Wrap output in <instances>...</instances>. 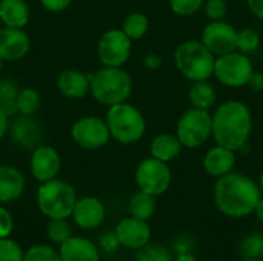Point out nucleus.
Wrapping results in <instances>:
<instances>
[{
    "label": "nucleus",
    "instance_id": "nucleus-1",
    "mask_svg": "<svg viewBox=\"0 0 263 261\" xmlns=\"http://www.w3.org/2000/svg\"><path fill=\"white\" fill-rule=\"evenodd\" d=\"M262 195L259 183L240 172H230L217 178L213 189L216 208L230 218L251 215Z\"/></svg>",
    "mask_w": 263,
    "mask_h": 261
},
{
    "label": "nucleus",
    "instance_id": "nucleus-2",
    "mask_svg": "<svg viewBox=\"0 0 263 261\" xmlns=\"http://www.w3.org/2000/svg\"><path fill=\"white\" fill-rule=\"evenodd\" d=\"M211 115L216 145L225 146L234 152L247 148L253 132V114L245 103L228 100L219 105Z\"/></svg>",
    "mask_w": 263,
    "mask_h": 261
},
{
    "label": "nucleus",
    "instance_id": "nucleus-3",
    "mask_svg": "<svg viewBox=\"0 0 263 261\" xmlns=\"http://www.w3.org/2000/svg\"><path fill=\"white\" fill-rule=\"evenodd\" d=\"M92 97L105 105L112 106L126 102L133 94V78L123 68L103 66L94 74H89Z\"/></svg>",
    "mask_w": 263,
    "mask_h": 261
},
{
    "label": "nucleus",
    "instance_id": "nucleus-4",
    "mask_svg": "<svg viewBox=\"0 0 263 261\" xmlns=\"http://www.w3.org/2000/svg\"><path fill=\"white\" fill-rule=\"evenodd\" d=\"M37 208L42 215L49 218H71L77 203V192L68 182L52 178L40 183L35 195Z\"/></svg>",
    "mask_w": 263,
    "mask_h": 261
},
{
    "label": "nucleus",
    "instance_id": "nucleus-5",
    "mask_svg": "<svg viewBox=\"0 0 263 261\" xmlns=\"http://www.w3.org/2000/svg\"><path fill=\"white\" fill-rule=\"evenodd\" d=\"M214 62L216 55L202 43V40L182 42L174 51V65L177 71L191 82L213 77Z\"/></svg>",
    "mask_w": 263,
    "mask_h": 261
},
{
    "label": "nucleus",
    "instance_id": "nucleus-6",
    "mask_svg": "<svg viewBox=\"0 0 263 261\" xmlns=\"http://www.w3.org/2000/svg\"><path fill=\"white\" fill-rule=\"evenodd\" d=\"M111 138L122 145H133L142 140L146 131V122L140 109L123 102L108 108L105 118Z\"/></svg>",
    "mask_w": 263,
    "mask_h": 261
},
{
    "label": "nucleus",
    "instance_id": "nucleus-7",
    "mask_svg": "<svg viewBox=\"0 0 263 261\" xmlns=\"http://www.w3.org/2000/svg\"><path fill=\"white\" fill-rule=\"evenodd\" d=\"M176 135L183 145V148H200L213 137L211 112L197 108H190L180 115L176 126Z\"/></svg>",
    "mask_w": 263,
    "mask_h": 261
},
{
    "label": "nucleus",
    "instance_id": "nucleus-8",
    "mask_svg": "<svg viewBox=\"0 0 263 261\" xmlns=\"http://www.w3.org/2000/svg\"><path fill=\"white\" fill-rule=\"evenodd\" d=\"M253 72L254 66L251 63V58L247 54L236 49L233 52L216 57L213 75L223 86L242 88L248 85Z\"/></svg>",
    "mask_w": 263,
    "mask_h": 261
},
{
    "label": "nucleus",
    "instance_id": "nucleus-9",
    "mask_svg": "<svg viewBox=\"0 0 263 261\" xmlns=\"http://www.w3.org/2000/svg\"><path fill=\"white\" fill-rule=\"evenodd\" d=\"M134 180L139 191L159 197L168 191L173 180V174L168 163L160 162L154 157H148L137 165Z\"/></svg>",
    "mask_w": 263,
    "mask_h": 261
},
{
    "label": "nucleus",
    "instance_id": "nucleus-10",
    "mask_svg": "<svg viewBox=\"0 0 263 261\" xmlns=\"http://www.w3.org/2000/svg\"><path fill=\"white\" fill-rule=\"evenodd\" d=\"M133 40L122 29H109L97 43V55L103 66L122 68L131 55Z\"/></svg>",
    "mask_w": 263,
    "mask_h": 261
},
{
    "label": "nucleus",
    "instance_id": "nucleus-11",
    "mask_svg": "<svg viewBox=\"0 0 263 261\" xmlns=\"http://www.w3.org/2000/svg\"><path fill=\"white\" fill-rule=\"evenodd\" d=\"M72 140L86 151H96L103 148L109 138V129L105 120L94 117V115H86L79 118L71 129Z\"/></svg>",
    "mask_w": 263,
    "mask_h": 261
},
{
    "label": "nucleus",
    "instance_id": "nucleus-12",
    "mask_svg": "<svg viewBox=\"0 0 263 261\" xmlns=\"http://www.w3.org/2000/svg\"><path fill=\"white\" fill-rule=\"evenodd\" d=\"M202 43L216 55L237 49V29L225 20H211L202 31Z\"/></svg>",
    "mask_w": 263,
    "mask_h": 261
},
{
    "label": "nucleus",
    "instance_id": "nucleus-13",
    "mask_svg": "<svg viewBox=\"0 0 263 261\" xmlns=\"http://www.w3.org/2000/svg\"><path fill=\"white\" fill-rule=\"evenodd\" d=\"M114 234L120 246L131 249V251H137L146 246L148 243H151V235H153L148 222L131 217V215L122 218L117 223Z\"/></svg>",
    "mask_w": 263,
    "mask_h": 261
},
{
    "label": "nucleus",
    "instance_id": "nucleus-14",
    "mask_svg": "<svg viewBox=\"0 0 263 261\" xmlns=\"http://www.w3.org/2000/svg\"><path fill=\"white\" fill-rule=\"evenodd\" d=\"M105 217H106V208L103 202L92 195L77 198V203L71 215L74 225L83 231H94L100 228L105 222Z\"/></svg>",
    "mask_w": 263,
    "mask_h": 261
},
{
    "label": "nucleus",
    "instance_id": "nucleus-15",
    "mask_svg": "<svg viewBox=\"0 0 263 261\" xmlns=\"http://www.w3.org/2000/svg\"><path fill=\"white\" fill-rule=\"evenodd\" d=\"M62 168L60 154L52 146H37L31 154L29 169L32 177L43 183L59 175Z\"/></svg>",
    "mask_w": 263,
    "mask_h": 261
},
{
    "label": "nucleus",
    "instance_id": "nucleus-16",
    "mask_svg": "<svg viewBox=\"0 0 263 261\" xmlns=\"http://www.w3.org/2000/svg\"><path fill=\"white\" fill-rule=\"evenodd\" d=\"M29 37L23 28H2L0 29V58L14 62L23 58L29 51Z\"/></svg>",
    "mask_w": 263,
    "mask_h": 261
},
{
    "label": "nucleus",
    "instance_id": "nucleus-17",
    "mask_svg": "<svg viewBox=\"0 0 263 261\" xmlns=\"http://www.w3.org/2000/svg\"><path fill=\"white\" fill-rule=\"evenodd\" d=\"M62 261H100L102 251L99 245L86 237L72 235L63 245L59 246Z\"/></svg>",
    "mask_w": 263,
    "mask_h": 261
},
{
    "label": "nucleus",
    "instance_id": "nucleus-18",
    "mask_svg": "<svg viewBox=\"0 0 263 261\" xmlns=\"http://www.w3.org/2000/svg\"><path fill=\"white\" fill-rule=\"evenodd\" d=\"M11 137L20 148L34 151L37 146H40V142L43 138V129L40 123L32 117L20 115L11 125Z\"/></svg>",
    "mask_w": 263,
    "mask_h": 261
},
{
    "label": "nucleus",
    "instance_id": "nucleus-19",
    "mask_svg": "<svg viewBox=\"0 0 263 261\" xmlns=\"http://www.w3.org/2000/svg\"><path fill=\"white\" fill-rule=\"evenodd\" d=\"M203 169L208 175L214 177V178H220L230 172H233L234 166H236V152L216 145L211 149H208V152L203 157Z\"/></svg>",
    "mask_w": 263,
    "mask_h": 261
},
{
    "label": "nucleus",
    "instance_id": "nucleus-20",
    "mask_svg": "<svg viewBox=\"0 0 263 261\" xmlns=\"http://www.w3.org/2000/svg\"><path fill=\"white\" fill-rule=\"evenodd\" d=\"M26 180L20 169L8 165L0 166V205L15 202L25 192Z\"/></svg>",
    "mask_w": 263,
    "mask_h": 261
},
{
    "label": "nucleus",
    "instance_id": "nucleus-21",
    "mask_svg": "<svg viewBox=\"0 0 263 261\" xmlns=\"http://www.w3.org/2000/svg\"><path fill=\"white\" fill-rule=\"evenodd\" d=\"M91 88L89 74L77 69H66L57 78V89L66 98H83Z\"/></svg>",
    "mask_w": 263,
    "mask_h": 261
},
{
    "label": "nucleus",
    "instance_id": "nucleus-22",
    "mask_svg": "<svg viewBox=\"0 0 263 261\" xmlns=\"http://www.w3.org/2000/svg\"><path fill=\"white\" fill-rule=\"evenodd\" d=\"M182 149H183V145L180 143L176 134H159L153 138L149 145L151 157L165 163H170L174 158H177Z\"/></svg>",
    "mask_w": 263,
    "mask_h": 261
},
{
    "label": "nucleus",
    "instance_id": "nucleus-23",
    "mask_svg": "<svg viewBox=\"0 0 263 261\" xmlns=\"http://www.w3.org/2000/svg\"><path fill=\"white\" fill-rule=\"evenodd\" d=\"M0 20L8 28H23L29 22V6L25 0H0Z\"/></svg>",
    "mask_w": 263,
    "mask_h": 261
},
{
    "label": "nucleus",
    "instance_id": "nucleus-24",
    "mask_svg": "<svg viewBox=\"0 0 263 261\" xmlns=\"http://www.w3.org/2000/svg\"><path fill=\"white\" fill-rule=\"evenodd\" d=\"M216 89L208 80H200V82H193L190 91H188V98L191 103V108L203 109V111H211V108L216 103Z\"/></svg>",
    "mask_w": 263,
    "mask_h": 261
},
{
    "label": "nucleus",
    "instance_id": "nucleus-25",
    "mask_svg": "<svg viewBox=\"0 0 263 261\" xmlns=\"http://www.w3.org/2000/svg\"><path fill=\"white\" fill-rule=\"evenodd\" d=\"M156 205L157 203H156L154 195L146 194L143 191H137L129 198V205H128L129 215L148 222L149 218H153V215L156 212Z\"/></svg>",
    "mask_w": 263,
    "mask_h": 261
},
{
    "label": "nucleus",
    "instance_id": "nucleus-26",
    "mask_svg": "<svg viewBox=\"0 0 263 261\" xmlns=\"http://www.w3.org/2000/svg\"><path fill=\"white\" fill-rule=\"evenodd\" d=\"M45 234L46 238L55 246L63 245L66 240H69L74 235L69 218H49L45 226Z\"/></svg>",
    "mask_w": 263,
    "mask_h": 261
},
{
    "label": "nucleus",
    "instance_id": "nucleus-27",
    "mask_svg": "<svg viewBox=\"0 0 263 261\" xmlns=\"http://www.w3.org/2000/svg\"><path fill=\"white\" fill-rule=\"evenodd\" d=\"M133 42L140 40L149 29V18L143 12H131L125 17L120 28Z\"/></svg>",
    "mask_w": 263,
    "mask_h": 261
},
{
    "label": "nucleus",
    "instance_id": "nucleus-28",
    "mask_svg": "<svg viewBox=\"0 0 263 261\" xmlns=\"http://www.w3.org/2000/svg\"><path fill=\"white\" fill-rule=\"evenodd\" d=\"M20 92L18 85L11 78H0V108L11 117L17 114V95Z\"/></svg>",
    "mask_w": 263,
    "mask_h": 261
},
{
    "label": "nucleus",
    "instance_id": "nucleus-29",
    "mask_svg": "<svg viewBox=\"0 0 263 261\" xmlns=\"http://www.w3.org/2000/svg\"><path fill=\"white\" fill-rule=\"evenodd\" d=\"M40 106V95L32 88L20 89L17 95V112L25 117H32Z\"/></svg>",
    "mask_w": 263,
    "mask_h": 261
},
{
    "label": "nucleus",
    "instance_id": "nucleus-30",
    "mask_svg": "<svg viewBox=\"0 0 263 261\" xmlns=\"http://www.w3.org/2000/svg\"><path fill=\"white\" fill-rule=\"evenodd\" d=\"M134 261H174V258L173 252L168 248L162 245L148 243L146 246L136 251Z\"/></svg>",
    "mask_w": 263,
    "mask_h": 261
},
{
    "label": "nucleus",
    "instance_id": "nucleus-31",
    "mask_svg": "<svg viewBox=\"0 0 263 261\" xmlns=\"http://www.w3.org/2000/svg\"><path fill=\"white\" fill-rule=\"evenodd\" d=\"M239 252L242 258H263V235L262 234H250L247 235L239 246Z\"/></svg>",
    "mask_w": 263,
    "mask_h": 261
},
{
    "label": "nucleus",
    "instance_id": "nucleus-32",
    "mask_svg": "<svg viewBox=\"0 0 263 261\" xmlns=\"http://www.w3.org/2000/svg\"><path fill=\"white\" fill-rule=\"evenodd\" d=\"M260 46V35L253 28H242L237 31V51L250 55Z\"/></svg>",
    "mask_w": 263,
    "mask_h": 261
},
{
    "label": "nucleus",
    "instance_id": "nucleus-33",
    "mask_svg": "<svg viewBox=\"0 0 263 261\" xmlns=\"http://www.w3.org/2000/svg\"><path fill=\"white\" fill-rule=\"evenodd\" d=\"M23 261H62L59 249L49 245H34L25 251Z\"/></svg>",
    "mask_w": 263,
    "mask_h": 261
},
{
    "label": "nucleus",
    "instance_id": "nucleus-34",
    "mask_svg": "<svg viewBox=\"0 0 263 261\" xmlns=\"http://www.w3.org/2000/svg\"><path fill=\"white\" fill-rule=\"evenodd\" d=\"M25 249L11 237L0 238V261H23Z\"/></svg>",
    "mask_w": 263,
    "mask_h": 261
},
{
    "label": "nucleus",
    "instance_id": "nucleus-35",
    "mask_svg": "<svg viewBox=\"0 0 263 261\" xmlns=\"http://www.w3.org/2000/svg\"><path fill=\"white\" fill-rule=\"evenodd\" d=\"M205 5V0H170V8L176 15L191 17L197 14Z\"/></svg>",
    "mask_w": 263,
    "mask_h": 261
},
{
    "label": "nucleus",
    "instance_id": "nucleus-36",
    "mask_svg": "<svg viewBox=\"0 0 263 261\" xmlns=\"http://www.w3.org/2000/svg\"><path fill=\"white\" fill-rule=\"evenodd\" d=\"M203 8L210 20H223L228 11L227 0H205Z\"/></svg>",
    "mask_w": 263,
    "mask_h": 261
},
{
    "label": "nucleus",
    "instance_id": "nucleus-37",
    "mask_svg": "<svg viewBox=\"0 0 263 261\" xmlns=\"http://www.w3.org/2000/svg\"><path fill=\"white\" fill-rule=\"evenodd\" d=\"M14 231V217L12 214L0 205V238L11 237Z\"/></svg>",
    "mask_w": 263,
    "mask_h": 261
},
{
    "label": "nucleus",
    "instance_id": "nucleus-38",
    "mask_svg": "<svg viewBox=\"0 0 263 261\" xmlns=\"http://www.w3.org/2000/svg\"><path fill=\"white\" fill-rule=\"evenodd\" d=\"M120 248V243L116 237L114 232H108V234H103L99 240V249L105 254H112L116 252L117 249Z\"/></svg>",
    "mask_w": 263,
    "mask_h": 261
},
{
    "label": "nucleus",
    "instance_id": "nucleus-39",
    "mask_svg": "<svg viewBox=\"0 0 263 261\" xmlns=\"http://www.w3.org/2000/svg\"><path fill=\"white\" fill-rule=\"evenodd\" d=\"M72 0H40V3L43 5L45 9L51 11V12H60L65 11Z\"/></svg>",
    "mask_w": 263,
    "mask_h": 261
},
{
    "label": "nucleus",
    "instance_id": "nucleus-40",
    "mask_svg": "<svg viewBox=\"0 0 263 261\" xmlns=\"http://www.w3.org/2000/svg\"><path fill=\"white\" fill-rule=\"evenodd\" d=\"M143 65L146 69L149 71H156L162 66V57L156 52H151V54H146L145 58H143Z\"/></svg>",
    "mask_w": 263,
    "mask_h": 261
},
{
    "label": "nucleus",
    "instance_id": "nucleus-41",
    "mask_svg": "<svg viewBox=\"0 0 263 261\" xmlns=\"http://www.w3.org/2000/svg\"><path fill=\"white\" fill-rule=\"evenodd\" d=\"M247 86H248L251 91H254V92H263V74L262 72H256V71H254Z\"/></svg>",
    "mask_w": 263,
    "mask_h": 261
},
{
    "label": "nucleus",
    "instance_id": "nucleus-42",
    "mask_svg": "<svg viewBox=\"0 0 263 261\" xmlns=\"http://www.w3.org/2000/svg\"><path fill=\"white\" fill-rule=\"evenodd\" d=\"M250 11L263 22V0H247Z\"/></svg>",
    "mask_w": 263,
    "mask_h": 261
},
{
    "label": "nucleus",
    "instance_id": "nucleus-43",
    "mask_svg": "<svg viewBox=\"0 0 263 261\" xmlns=\"http://www.w3.org/2000/svg\"><path fill=\"white\" fill-rule=\"evenodd\" d=\"M9 129V115L0 108V140L6 135Z\"/></svg>",
    "mask_w": 263,
    "mask_h": 261
},
{
    "label": "nucleus",
    "instance_id": "nucleus-44",
    "mask_svg": "<svg viewBox=\"0 0 263 261\" xmlns=\"http://www.w3.org/2000/svg\"><path fill=\"white\" fill-rule=\"evenodd\" d=\"M254 214H256V217H257V220L263 223V195L260 197V200H259V203L256 205V209H254Z\"/></svg>",
    "mask_w": 263,
    "mask_h": 261
},
{
    "label": "nucleus",
    "instance_id": "nucleus-45",
    "mask_svg": "<svg viewBox=\"0 0 263 261\" xmlns=\"http://www.w3.org/2000/svg\"><path fill=\"white\" fill-rule=\"evenodd\" d=\"M174 261H199L193 254H190V252H182V254H179Z\"/></svg>",
    "mask_w": 263,
    "mask_h": 261
},
{
    "label": "nucleus",
    "instance_id": "nucleus-46",
    "mask_svg": "<svg viewBox=\"0 0 263 261\" xmlns=\"http://www.w3.org/2000/svg\"><path fill=\"white\" fill-rule=\"evenodd\" d=\"M259 188H260V191H262V194H263V171H262V174H260V177H259Z\"/></svg>",
    "mask_w": 263,
    "mask_h": 261
},
{
    "label": "nucleus",
    "instance_id": "nucleus-47",
    "mask_svg": "<svg viewBox=\"0 0 263 261\" xmlns=\"http://www.w3.org/2000/svg\"><path fill=\"white\" fill-rule=\"evenodd\" d=\"M240 261H262V260H256V258H242Z\"/></svg>",
    "mask_w": 263,
    "mask_h": 261
},
{
    "label": "nucleus",
    "instance_id": "nucleus-48",
    "mask_svg": "<svg viewBox=\"0 0 263 261\" xmlns=\"http://www.w3.org/2000/svg\"><path fill=\"white\" fill-rule=\"evenodd\" d=\"M2 66H3V60L0 58V72H2Z\"/></svg>",
    "mask_w": 263,
    "mask_h": 261
}]
</instances>
